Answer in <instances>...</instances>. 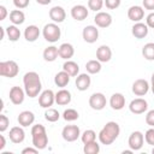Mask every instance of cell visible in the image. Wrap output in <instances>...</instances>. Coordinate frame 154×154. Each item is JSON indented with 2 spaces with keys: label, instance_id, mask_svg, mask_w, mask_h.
<instances>
[{
  "label": "cell",
  "instance_id": "1",
  "mask_svg": "<svg viewBox=\"0 0 154 154\" xmlns=\"http://www.w3.org/2000/svg\"><path fill=\"white\" fill-rule=\"evenodd\" d=\"M23 83H24L25 94L29 97H36L38 95V93L41 91V89H42L40 76L35 71L26 72L24 75V77H23Z\"/></svg>",
  "mask_w": 154,
  "mask_h": 154
},
{
  "label": "cell",
  "instance_id": "2",
  "mask_svg": "<svg viewBox=\"0 0 154 154\" xmlns=\"http://www.w3.org/2000/svg\"><path fill=\"white\" fill-rule=\"evenodd\" d=\"M119 134H120V128H119L118 123L108 122L100 130V132H99V141L101 142V144L109 146V144H112L117 140Z\"/></svg>",
  "mask_w": 154,
  "mask_h": 154
},
{
  "label": "cell",
  "instance_id": "3",
  "mask_svg": "<svg viewBox=\"0 0 154 154\" xmlns=\"http://www.w3.org/2000/svg\"><path fill=\"white\" fill-rule=\"evenodd\" d=\"M31 137H32V146L37 149H45L48 144V137L46 129L42 124L32 125L31 128Z\"/></svg>",
  "mask_w": 154,
  "mask_h": 154
},
{
  "label": "cell",
  "instance_id": "4",
  "mask_svg": "<svg viewBox=\"0 0 154 154\" xmlns=\"http://www.w3.org/2000/svg\"><path fill=\"white\" fill-rule=\"evenodd\" d=\"M42 35H43L46 41L53 43V42H57L60 38L61 31H60V28L55 23H48V24H46L43 26Z\"/></svg>",
  "mask_w": 154,
  "mask_h": 154
},
{
  "label": "cell",
  "instance_id": "5",
  "mask_svg": "<svg viewBox=\"0 0 154 154\" xmlns=\"http://www.w3.org/2000/svg\"><path fill=\"white\" fill-rule=\"evenodd\" d=\"M18 72H19V66L14 60H6L0 63V75L2 77L13 78L18 75Z\"/></svg>",
  "mask_w": 154,
  "mask_h": 154
},
{
  "label": "cell",
  "instance_id": "6",
  "mask_svg": "<svg viewBox=\"0 0 154 154\" xmlns=\"http://www.w3.org/2000/svg\"><path fill=\"white\" fill-rule=\"evenodd\" d=\"M61 136L67 142H75L81 136V130L77 125H66L61 131Z\"/></svg>",
  "mask_w": 154,
  "mask_h": 154
},
{
  "label": "cell",
  "instance_id": "7",
  "mask_svg": "<svg viewBox=\"0 0 154 154\" xmlns=\"http://www.w3.org/2000/svg\"><path fill=\"white\" fill-rule=\"evenodd\" d=\"M106 96L102 93H94L89 97V106L95 111H101L106 106Z\"/></svg>",
  "mask_w": 154,
  "mask_h": 154
},
{
  "label": "cell",
  "instance_id": "8",
  "mask_svg": "<svg viewBox=\"0 0 154 154\" xmlns=\"http://www.w3.org/2000/svg\"><path fill=\"white\" fill-rule=\"evenodd\" d=\"M129 109L134 114H142V113H144L148 109V103H147V101L144 99L137 97V99H134L130 102Z\"/></svg>",
  "mask_w": 154,
  "mask_h": 154
},
{
  "label": "cell",
  "instance_id": "9",
  "mask_svg": "<svg viewBox=\"0 0 154 154\" xmlns=\"http://www.w3.org/2000/svg\"><path fill=\"white\" fill-rule=\"evenodd\" d=\"M143 142H144V136L141 131H134L131 132V135L129 136V147L132 150H140L143 147Z\"/></svg>",
  "mask_w": 154,
  "mask_h": 154
},
{
  "label": "cell",
  "instance_id": "10",
  "mask_svg": "<svg viewBox=\"0 0 154 154\" xmlns=\"http://www.w3.org/2000/svg\"><path fill=\"white\" fill-rule=\"evenodd\" d=\"M54 102H55V94L51 89L43 90L38 96V103L43 108H49Z\"/></svg>",
  "mask_w": 154,
  "mask_h": 154
},
{
  "label": "cell",
  "instance_id": "11",
  "mask_svg": "<svg viewBox=\"0 0 154 154\" xmlns=\"http://www.w3.org/2000/svg\"><path fill=\"white\" fill-rule=\"evenodd\" d=\"M83 40L88 43H94L99 38V29L94 25H87L82 31Z\"/></svg>",
  "mask_w": 154,
  "mask_h": 154
},
{
  "label": "cell",
  "instance_id": "12",
  "mask_svg": "<svg viewBox=\"0 0 154 154\" xmlns=\"http://www.w3.org/2000/svg\"><path fill=\"white\" fill-rule=\"evenodd\" d=\"M149 90V83L146 81V79H136L134 83H132V93L137 96H143L148 93Z\"/></svg>",
  "mask_w": 154,
  "mask_h": 154
},
{
  "label": "cell",
  "instance_id": "13",
  "mask_svg": "<svg viewBox=\"0 0 154 154\" xmlns=\"http://www.w3.org/2000/svg\"><path fill=\"white\" fill-rule=\"evenodd\" d=\"M94 22L99 28H108L112 24V16L107 12H97L94 17Z\"/></svg>",
  "mask_w": 154,
  "mask_h": 154
},
{
  "label": "cell",
  "instance_id": "14",
  "mask_svg": "<svg viewBox=\"0 0 154 154\" xmlns=\"http://www.w3.org/2000/svg\"><path fill=\"white\" fill-rule=\"evenodd\" d=\"M25 90H23L20 87H12L10 89V100L13 105H20L24 101Z\"/></svg>",
  "mask_w": 154,
  "mask_h": 154
},
{
  "label": "cell",
  "instance_id": "15",
  "mask_svg": "<svg viewBox=\"0 0 154 154\" xmlns=\"http://www.w3.org/2000/svg\"><path fill=\"white\" fill-rule=\"evenodd\" d=\"M8 137L11 140V142H13L16 144L22 143L24 141V138H25V132H24L22 125L20 126H13V128H11L10 134H8Z\"/></svg>",
  "mask_w": 154,
  "mask_h": 154
},
{
  "label": "cell",
  "instance_id": "16",
  "mask_svg": "<svg viewBox=\"0 0 154 154\" xmlns=\"http://www.w3.org/2000/svg\"><path fill=\"white\" fill-rule=\"evenodd\" d=\"M49 18L54 23H61L66 18V12L61 6H54L49 10Z\"/></svg>",
  "mask_w": 154,
  "mask_h": 154
},
{
  "label": "cell",
  "instance_id": "17",
  "mask_svg": "<svg viewBox=\"0 0 154 154\" xmlns=\"http://www.w3.org/2000/svg\"><path fill=\"white\" fill-rule=\"evenodd\" d=\"M112 58V51L108 46L102 45L96 49V59L100 63H107Z\"/></svg>",
  "mask_w": 154,
  "mask_h": 154
},
{
  "label": "cell",
  "instance_id": "18",
  "mask_svg": "<svg viewBox=\"0 0 154 154\" xmlns=\"http://www.w3.org/2000/svg\"><path fill=\"white\" fill-rule=\"evenodd\" d=\"M109 106L116 111L123 109L125 106V96L120 93H114L109 99Z\"/></svg>",
  "mask_w": 154,
  "mask_h": 154
},
{
  "label": "cell",
  "instance_id": "19",
  "mask_svg": "<svg viewBox=\"0 0 154 154\" xmlns=\"http://www.w3.org/2000/svg\"><path fill=\"white\" fill-rule=\"evenodd\" d=\"M131 32L136 38H144L148 35V25L141 22H137L132 25Z\"/></svg>",
  "mask_w": 154,
  "mask_h": 154
},
{
  "label": "cell",
  "instance_id": "20",
  "mask_svg": "<svg viewBox=\"0 0 154 154\" xmlns=\"http://www.w3.org/2000/svg\"><path fill=\"white\" fill-rule=\"evenodd\" d=\"M88 10L83 5H75L71 8V17L76 20H84L88 17Z\"/></svg>",
  "mask_w": 154,
  "mask_h": 154
},
{
  "label": "cell",
  "instance_id": "21",
  "mask_svg": "<svg viewBox=\"0 0 154 154\" xmlns=\"http://www.w3.org/2000/svg\"><path fill=\"white\" fill-rule=\"evenodd\" d=\"M128 17H129V19L132 20V22H136V23L140 22V20L144 17V10H143V7L137 6V5L131 6V7L128 10Z\"/></svg>",
  "mask_w": 154,
  "mask_h": 154
},
{
  "label": "cell",
  "instance_id": "22",
  "mask_svg": "<svg viewBox=\"0 0 154 154\" xmlns=\"http://www.w3.org/2000/svg\"><path fill=\"white\" fill-rule=\"evenodd\" d=\"M58 52H59V57H60L61 59L69 60L70 58L73 57V54H75V48H73V46H72L71 43L65 42V43H61V45H60V47L58 48Z\"/></svg>",
  "mask_w": 154,
  "mask_h": 154
},
{
  "label": "cell",
  "instance_id": "23",
  "mask_svg": "<svg viewBox=\"0 0 154 154\" xmlns=\"http://www.w3.org/2000/svg\"><path fill=\"white\" fill-rule=\"evenodd\" d=\"M90 83H91L90 76L87 75V73H81V75H78L77 78H76V87H77V89L81 90V91L87 90V89L90 87Z\"/></svg>",
  "mask_w": 154,
  "mask_h": 154
},
{
  "label": "cell",
  "instance_id": "24",
  "mask_svg": "<svg viewBox=\"0 0 154 154\" xmlns=\"http://www.w3.org/2000/svg\"><path fill=\"white\" fill-rule=\"evenodd\" d=\"M17 120H18L19 125H22V126L25 128V126H29V125H31V124L34 123L35 116H34V113L30 112V111H23V112L19 113Z\"/></svg>",
  "mask_w": 154,
  "mask_h": 154
},
{
  "label": "cell",
  "instance_id": "25",
  "mask_svg": "<svg viewBox=\"0 0 154 154\" xmlns=\"http://www.w3.org/2000/svg\"><path fill=\"white\" fill-rule=\"evenodd\" d=\"M40 36V29L36 25H29L24 30V37L28 42H34Z\"/></svg>",
  "mask_w": 154,
  "mask_h": 154
},
{
  "label": "cell",
  "instance_id": "26",
  "mask_svg": "<svg viewBox=\"0 0 154 154\" xmlns=\"http://www.w3.org/2000/svg\"><path fill=\"white\" fill-rule=\"evenodd\" d=\"M55 102L60 106L69 105L71 102V93L66 89H61L55 94Z\"/></svg>",
  "mask_w": 154,
  "mask_h": 154
},
{
  "label": "cell",
  "instance_id": "27",
  "mask_svg": "<svg viewBox=\"0 0 154 154\" xmlns=\"http://www.w3.org/2000/svg\"><path fill=\"white\" fill-rule=\"evenodd\" d=\"M70 77H71V76H70L67 72H65V71L63 70V71H60V72H58V73L55 75V77H54V83H55L58 87L64 88V87H66V85L69 84Z\"/></svg>",
  "mask_w": 154,
  "mask_h": 154
},
{
  "label": "cell",
  "instance_id": "28",
  "mask_svg": "<svg viewBox=\"0 0 154 154\" xmlns=\"http://www.w3.org/2000/svg\"><path fill=\"white\" fill-rule=\"evenodd\" d=\"M10 20L14 24V25H20L24 23L25 20V14L23 11L20 10H13L10 12Z\"/></svg>",
  "mask_w": 154,
  "mask_h": 154
},
{
  "label": "cell",
  "instance_id": "29",
  "mask_svg": "<svg viewBox=\"0 0 154 154\" xmlns=\"http://www.w3.org/2000/svg\"><path fill=\"white\" fill-rule=\"evenodd\" d=\"M63 70L65 72H67L70 76H77L79 72V66L77 63H75L72 60H66L63 65Z\"/></svg>",
  "mask_w": 154,
  "mask_h": 154
},
{
  "label": "cell",
  "instance_id": "30",
  "mask_svg": "<svg viewBox=\"0 0 154 154\" xmlns=\"http://www.w3.org/2000/svg\"><path fill=\"white\" fill-rule=\"evenodd\" d=\"M59 55L58 47L55 46H49L43 51V59L46 61H54Z\"/></svg>",
  "mask_w": 154,
  "mask_h": 154
},
{
  "label": "cell",
  "instance_id": "31",
  "mask_svg": "<svg viewBox=\"0 0 154 154\" xmlns=\"http://www.w3.org/2000/svg\"><path fill=\"white\" fill-rule=\"evenodd\" d=\"M6 35H7V37H8L10 41L14 42V41L19 40V37H20V31H19V29L13 24V25H8V26L6 28Z\"/></svg>",
  "mask_w": 154,
  "mask_h": 154
},
{
  "label": "cell",
  "instance_id": "32",
  "mask_svg": "<svg viewBox=\"0 0 154 154\" xmlns=\"http://www.w3.org/2000/svg\"><path fill=\"white\" fill-rule=\"evenodd\" d=\"M142 55L147 60H154V43L148 42L142 47Z\"/></svg>",
  "mask_w": 154,
  "mask_h": 154
},
{
  "label": "cell",
  "instance_id": "33",
  "mask_svg": "<svg viewBox=\"0 0 154 154\" xmlns=\"http://www.w3.org/2000/svg\"><path fill=\"white\" fill-rule=\"evenodd\" d=\"M85 69L91 75H95V73H99L101 71V63L96 59V60H89L87 64H85Z\"/></svg>",
  "mask_w": 154,
  "mask_h": 154
},
{
  "label": "cell",
  "instance_id": "34",
  "mask_svg": "<svg viewBox=\"0 0 154 154\" xmlns=\"http://www.w3.org/2000/svg\"><path fill=\"white\" fill-rule=\"evenodd\" d=\"M83 152L85 154H97L100 152V144L96 141L90 142V143H85L84 148H83Z\"/></svg>",
  "mask_w": 154,
  "mask_h": 154
},
{
  "label": "cell",
  "instance_id": "35",
  "mask_svg": "<svg viewBox=\"0 0 154 154\" xmlns=\"http://www.w3.org/2000/svg\"><path fill=\"white\" fill-rule=\"evenodd\" d=\"M60 118V114L59 112L55 109V108H48L46 112H45V119L47 122H51V123H54L57 120H59Z\"/></svg>",
  "mask_w": 154,
  "mask_h": 154
},
{
  "label": "cell",
  "instance_id": "36",
  "mask_svg": "<svg viewBox=\"0 0 154 154\" xmlns=\"http://www.w3.org/2000/svg\"><path fill=\"white\" fill-rule=\"evenodd\" d=\"M81 140L83 142V144L85 143H90V142H94L96 140V132L94 130H85L82 135H81Z\"/></svg>",
  "mask_w": 154,
  "mask_h": 154
},
{
  "label": "cell",
  "instance_id": "37",
  "mask_svg": "<svg viewBox=\"0 0 154 154\" xmlns=\"http://www.w3.org/2000/svg\"><path fill=\"white\" fill-rule=\"evenodd\" d=\"M78 117H79L78 112H77L76 109H73V108H67V109H65L64 113H63V118H64L66 122H73V120H77Z\"/></svg>",
  "mask_w": 154,
  "mask_h": 154
},
{
  "label": "cell",
  "instance_id": "38",
  "mask_svg": "<svg viewBox=\"0 0 154 154\" xmlns=\"http://www.w3.org/2000/svg\"><path fill=\"white\" fill-rule=\"evenodd\" d=\"M105 4V0H88V7L91 11H100Z\"/></svg>",
  "mask_w": 154,
  "mask_h": 154
},
{
  "label": "cell",
  "instance_id": "39",
  "mask_svg": "<svg viewBox=\"0 0 154 154\" xmlns=\"http://www.w3.org/2000/svg\"><path fill=\"white\" fill-rule=\"evenodd\" d=\"M144 140L150 146H154V128H150L146 131L144 134Z\"/></svg>",
  "mask_w": 154,
  "mask_h": 154
},
{
  "label": "cell",
  "instance_id": "40",
  "mask_svg": "<svg viewBox=\"0 0 154 154\" xmlns=\"http://www.w3.org/2000/svg\"><path fill=\"white\" fill-rule=\"evenodd\" d=\"M10 125V120L5 114H0V131L4 132Z\"/></svg>",
  "mask_w": 154,
  "mask_h": 154
},
{
  "label": "cell",
  "instance_id": "41",
  "mask_svg": "<svg viewBox=\"0 0 154 154\" xmlns=\"http://www.w3.org/2000/svg\"><path fill=\"white\" fill-rule=\"evenodd\" d=\"M105 5L109 10H116L120 6V0H105Z\"/></svg>",
  "mask_w": 154,
  "mask_h": 154
},
{
  "label": "cell",
  "instance_id": "42",
  "mask_svg": "<svg viewBox=\"0 0 154 154\" xmlns=\"http://www.w3.org/2000/svg\"><path fill=\"white\" fill-rule=\"evenodd\" d=\"M146 123L149 126L154 128V109H150V111L147 112V114H146Z\"/></svg>",
  "mask_w": 154,
  "mask_h": 154
},
{
  "label": "cell",
  "instance_id": "43",
  "mask_svg": "<svg viewBox=\"0 0 154 154\" xmlns=\"http://www.w3.org/2000/svg\"><path fill=\"white\" fill-rule=\"evenodd\" d=\"M13 5L17 8H25L29 5V0H13Z\"/></svg>",
  "mask_w": 154,
  "mask_h": 154
},
{
  "label": "cell",
  "instance_id": "44",
  "mask_svg": "<svg viewBox=\"0 0 154 154\" xmlns=\"http://www.w3.org/2000/svg\"><path fill=\"white\" fill-rule=\"evenodd\" d=\"M146 24L148 25V28L154 29V12H150L147 18H146Z\"/></svg>",
  "mask_w": 154,
  "mask_h": 154
},
{
  "label": "cell",
  "instance_id": "45",
  "mask_svg": "<svg viewBox=\"0 0 154 154\" xmlns=\"http://www.w3.org/2000/svg\"><path fill=\"white\" fill-rule=\"evenodd\" d=\"M142 4L146 10H149V11L154 10V0H142Z\"/></svg>",
  "mask_w": 154,
  "mask_h": 154
},
{
  "label": "cell",
  "instance_id": "46",
  "mask_svg": "<svg viewBox=\"0 0 154 154\" xmlns=\"http://www.w3.org/2000/svg\"><path fill=\"white\" fill-rule=\"evenodd\" d=\"M6 16H7V10L4 5H1L0 6V20H4L6 18Z\"/></svg>",
  "mask_w": 154,
  "mask_h": 154
},
{
  "label": "cell",
  "instance_id": "47",
  "mask_svg": "<svg viewBox=\"0 0 154 154\" xmlns=\"http://www.w3.org/2000/svg\"><path fill=\"white\" fill-rule=\"evenodd\" d=\"M38 152V149L35 147V148H31V147H26L22 150V154H26V153H32V154H36Z\"/></svg>",
  "mask_w": 154,
  "mask_h": 154
},
{
  "label": "cell",
  "instance_id": "48",
  "mask_svg": "<svg viewBox=\"0 0 154 154\" xmlns=\"http://www.w3.org/2000/svg\"><path fill=\"white\" fill-rule=\"evenodd\" d=\"M0 141H1V143H0V150H2L5 148V146H6V140H5L4 135L0 136Z\"/></svg>",
  "mask_w": 154,
  "mask_h": 154
},
{
  "label": "cell",
  "instance_id": "49",
  "mask_svg": "<svg viewBox=\"0 0 154 154\" xmlns=\"http://www.w3.org/2000/svg\"><path fill=\"white\" fill-rule=\"evenodd\" d=\"M40 5H48V4H51L52 2V0H36Z\"/></svg>",
  "mask_w": 154,
  "mask_h": 154
},
{
  "label": "cell",
  "instance_id": "50",
  "mask_svg": "<svg viewBox=\"0 0 154 154\" xmlns=\"http://www.w3.org/2000/svg\"><path fill=\"white\" fill-rule=\"evenodd\" d=\"M5 31H6V29H4L2 26H0V40L4 38V36H5Z\"/></svg>",
  "mask_w": 154,
  "mask_h": 154
},
{
  "label": "cell",
  "instance_id": "51",
  "mask_svg": "<svg viewBox=\"0 0 154 154\" xmlns=\"http://www.w3.org/2000/svg\"><path fill=\"white\" fill-rule=\"evenodd\" d=\"M150 82H152V84H150V88H152V91H153V94H154V73L152 75V78H150Z\"/></svg>",
  "mask_w": 154,
  "mask_h": 154
},
{
  "label": "cell",
  "instance_id": "52",
  "mask_svg": "<svg viewBox=\"0 0 154 154\" xmlns=\"http://www.w3.org/2000/svg\"><path fill=\"white\" fill-rule=\"evenodd\" d=\"M152 153L154 154V146H153V149H152Z\"/></svg>",
  "mask_w": 154,
  "mask_h": 154
}]
</instances>
